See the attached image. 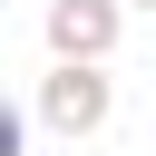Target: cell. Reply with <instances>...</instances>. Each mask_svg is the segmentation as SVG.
Masks as SVG:
<instances>
[{
	"label": "cell",
	"instance_id": "1",
	"mask_svg": "<svg viewBox=\"0 0 156 156\" xmlns=\"http://www.w3.org/2000/svg\"><path fill=\"white\" fill-rule=\"evenodd\" d=\"M39 117H49L58 136H98V127L117 117V78H107V68H78V58H49V78H39Z\"/></svg>",
	"mask_w": 156,
	"mask_h": 156
},
{
	"label": "cell",
	"instance_id": "2",
	"mask_svg": "<svg viewBox=\"0 0 156 156\" xmlns=\"http://www.w3.org/2000/svg\"><path fill=\"white\" fill-rule=\"evenodd\" d=\"M49 58H78V68H107L117 29H127V0H49Z\"/></svg>",
	"mask_w": 156,
	"mask_h": 156
},
{
	"label": "cell",
	"instance_id": "3",
	"mask_svg": "<svg viewBox=\"0 0 156 156\" xmlns=\"http://www.w3.org/2000/svg\"><path fill=\"white\" fill-rule=\"evenodd\" d=\"M0 156H20V107H10V117H0Z\"/></svg>",
	"mask_w": 156,
	"mask_h": 156
},
{
	"label": "cell",
	"instance_id": "4",
	"mask_svg": "<svg viewBox=\"0 0 156 156\" xmlns=\"http://www.w3.org/2000/svg\"><path fill=\"white\" fill-rule=\"evenodd\" d=\"M127 10H156V0H127Z\"/></svg>",
	"mask_w": 156,
	"mask_h": 156
}]
</instances>
